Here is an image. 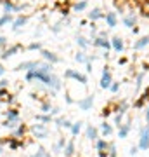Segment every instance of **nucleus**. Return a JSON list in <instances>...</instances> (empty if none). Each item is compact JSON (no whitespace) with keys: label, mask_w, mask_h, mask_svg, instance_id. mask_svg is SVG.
Returning <instances> with one entry per match:
<instances>
[{"label":"nucleus","mask_w":149,"mask_h":157,"mask_svg":"<svg viewBox=\"0 0 149 157\" xmlns=\"http://www.w3.org/2000/svg\"><path fill=\"white\" fill-rule=\"evenodd\" d=\"M139 148L140 150H147L149 148V124H146L140 129V138H139Z\"/></svg>","instance_id":"f257e3e1"},{"label":"nucleus","mask_w":149,"mask_h":157,"mask_svg":"<svg viewBox=\"0 0 149 157\" xmlns=\"http://www.w3.org/2000/svg\"><path fill=\"white\" fill-rule=\"evenodd\" d=\"M64 77L66 78H73V80H76V82H80V84H87L88 80H87V75H83V73H78L75 72V70H71V68H68L66 72H64Z\"/></svg>","instance_id":"f03ea898"},{"label":"nucleus","mask_w":149,"mask_h":157,"mask_svg":"<svg viewBox=\"0 0 149 157\" xmlns=\"http://www.w3.org/2000/svg\"><path fill=\"white\" fill-rule=\"evenodd\" d=\"M40 54H42V58H44L47 63H50V65H55V63L61 61V58L57 56L55 52H52V51H47V49H42L40 51Z\"/></svg>","instance_id":"7ed1b4c3"},{"label":"nucleus","mask_w":149,"mask_h":157,"mask_svg":"<svg viewBox=\"0 0 149 157\" xmlns=\"http://www.w3.org/2000/svg\"><path fill=\"white\" fill-rule=\"evenodd\" d=\"M111 84H113L111 72H109V68L108 67H104V70H102V77H101V87H102V89H109Z\"/></svg>","instance_id":"20e7f679"},{"label":"nucleus","mask_w":149,"mask_h":157,"mask_svg":"<svg viewBox=\"0 0 149 157\" xmlns=\"http://www.w3.org/2000/svg\"><path fill=\"white\" fill-rule=\"evenodd\" d=\"M31 129H33L35 136L40 138V140H42V138H47V135H49V131H47V128H45V124H35Z\"/></svg>","instance_id":"39448f33"},{"label":"nucleus","mask_w":149,"mask_h":157,"mask_svg":"<svg viewBox=\"0 0 149 157\" xmlns=\"http://www.w3.org/2000/svg\"><path fill=\"white\" fill-rule=\"evenodd\" d=\"M92 105H94V96H85V98H82V100H78V107L82 108V110H90L92 108Z\"/></svg>","instance_id":"423d86ee"},{"label":"nucleus","mask_w":149,"mask_h":157,"mask_svg":"<svg viewBox=\"0 0 149 157\" xmlns=\"http://www.w3.org/2000/svg\"><path fill=\"white\" fill-rule=\"evenodd\" d=\"M19 49H23V45H21V44L11 45V47H7V49L4 51V52H2V56H0V58H2V59H9V58L14 56V54H16V52H17Z\"/></svg>","instance_id":"0eeeda50"},{"label":"nucleus","mask_w":149,"mask_h":157,"mask_svg":"<svg viewBox=\"0 0 149 157\" xmlns=\"http://www.w3.org/2000/svg\"><path fill=\"white\" fill-rule=\"evenodd\" d=\"M38 67V61H23L16 67V70H24V72H30V70H37Z\"/></svg>","instance_id":"6e6552de"},{"label":"nucleus","mask_w":149,"mask_h":157,"mask_svg":"<svg viewBox=\"0 0 149 157\" xmlns=\"http://www.w3.org/2000/svg\"><path fill=\"white\" fill-rule=\"evenodd\" d=\"M109 42H111V47H113L116 52H122V51L125 49V44H123V39H122V37H113Z\"/></svg>","instance_id":"1a4fd4ad"},{"label":"nucleus","mask_w":149,"mask_h":157,"mask_svg":"<svg viewBox=\"0 0 149 157\" xmlns=\"http://www.w3.org/2000/svg\"><path fill=\"white\" fill-rule=\"evenodd\" d=\"M92 44L95 47H102V49H111V42L108 39H102V37H95L92 39Z\"/></svg>","instance_id":"9d476101"},{"label":"nucleus","mask_w":149,"mask_h":157,"mask_svg":"<svg viewBox=\"0 0 149 157\" xmlns=\"http://www.w3.org/2000/svg\"><path fill=\"white\" fill-rule=\"evenodd\" d=\"M104 19H106V25H108L109 28H115L116 25H118V16H116V12H108V14H104Z\"/></svg>","instance_id":"9b49d317"},{"label":"nucleus","mask_w":149,"mask_h":157,"mask_svg":"<svg viewBox=\"0 0 149 157\" xmlns=\"http://www.w3.org/2000/svg\"><path fill=\"white\" fill-rule=\"evenodd\" d=\"M87 138L90 141H97L99 140V129L95 128V126H88L87 128Z\"/></svg>","instance_id":"f8f14e48"},{"label":"nucleus","mask_w":149,"mask_h":157,"mask_svg":"<svg viewBox=\"0 0 149 157\" xmlns=\"http://www.w3.org/2000/svg\"><path fill=\"white\" fill-rule=\"evenodd\" d=\"M26 23H28V17H26V16H19V17H16V19L12 21V30H14V32H17V30L21 28V26H24Z\"/></svg>","instance_id":"ddd939ff"},{"label":"nucleus","mask_w":149,"mask_h":157,"mask_svg":"<svg viewBox=\"0 0 149 157\" xmlns=\"http://www.w3.org/2000/svg\"><path fill=\"white\" fill-rule=\"evenodd\" d=\"M149 44V37L146 35V37H140V39L137 40V42H133V51H140V49H144L146 45Z\"/></svg>","instance_id":"4468645a"},{"label":"nucleus","mask_w":149,"mask_h":157,"mask_svg":"<svg viewBox=\"0 0 149 157\" xmlns=\"http://www.w3.org/2000/svg\"><path fill=\"white\" fill-rule=\"evenodd\" d=\"M62 152H64V155H66V157H73V155H75V140L68 141L66 147L62 148Z\"/></svg>","instance_id":"2eb2a0df"},{"label":"nucleus","mask_w":149,"mask_h":157,"mask_svg":"<svg viewBox=\"0 0 149 157\" xmlns=\"http://www.w3.org/2000/svg\"><path fill=\"white\" fill-rule=\"evenodd\" d=\"M130 124H122L120 128H118V138H127L128 133H130Z\"/></svg>","instance_id":"dca6fc26"},{"label":"nucleus","mask_w":149,"mask_h":157,"mask_svg":"<svg viewBox=\"0 0 149 157\" xmlns=\"http://www.w3.org/2000/svg\"><path fill=\"white\" fill-rule=\"evenodd\" d=\"M88 17H90V21L94 23L97 19H101V17H104V14L101 12V9H92V11L88 12Z\"/></svg>","instance_id":"f3484780"},{"label":"nucleus","mask_w":149,"mask_h":157,"mask_svg":"<svg viewBox=\"0 0 149 157\" xmlns=\"http://www.w3.org/2000/svg\"><path fill=\"white\" fill-rule=\"evenodd\" d=\"M5 117H7V121H19V112L16 108H9L5 112Z\"/></svg>","instance_id":"a211bd4d"},{"label":"nucleus","mask_w":149,"mask_h":157,"mask_svg":"<svg viewBox=\"0 0 149 157\" xmlns=\"http://www.w3.org/2000/svg\"><path fill=\"white\" fill-rule=\"evenodd\" d=\"M135 21H137V16H135V14H130V16L123 17V23H125V26H128V28H133Z\"/></svg>","instance_id":"6ab92c4d"},{"label":"nucleus","mask_w":149,"mask_h":157,"mask_svg":"<svg viewBox=\"0 0 149 157\" xmlns=\"http://www.w3.org/2000/svg\"><path fill=\"white\" fill-rule=\"evenodd\" d=\"M87 9V0H80V2H76L75 6H73V11L75 12H82Z\"/></svg>","instance_id":"aec40b11"},{"label":"nucleus","mask_w":149,"mask_h":157,"mask_svg":"<svg viewBox=\"0 0 149 157\" xmlns=\"http://www.w3.org/2000/svg\"><path fill=\"white\" fill-rule=\"evenodd\" d=\"M101 131H102V135H104V136H109L111 133H113V128H111V124L102 122V124H101Z\"/></svg>","instance_id":"412c9836"},{"label":"nucleus","mask_w":149,"mask_h":157,"mask_svg":"<svg viewBox=\"0 0 149 157\" xmlns=\"http://www.w3.org/2000/svg\"><path fill=\"white\" fill-rule=\"evenodd\" d=\"M2 6H4V11H5V14H11V12L14 11V6H12L11 0H2Z\"/></svg>","instance_id":"4be33fe9"},{"label":"nucleus","mask_w":149,"mask_h":157,"mask_svg":"<svg viewBox=\"0 0 149 157\" xmlns=\"http://www.w3.org/2000/svg\"><path fill=\"white\" fill-rule=\"evenodd\" d=\"M108 145H109V143H108L106 140H97L95 141V150L97 152L99 150H108Z\"/></svg>","instance_id":"5701e85b"},{"label":"nucleus","mask_w":149,"mask_h":157,"mask_svg":"<svg viewBox=\"0 0 149 157\" xmlns=\"http://www.w3.org/2000/svg\"><path fill=\"white\" fill-rule=\"evenodd\" d=\"M82 121H78V122H75V124H73V126H71V135L73 136H78V135H80V129H82Z\"/></svg>","instance_id":"b1692460"},{"label":"nucleus","mask_w":149,"mask_h":157,"mask_svg":"<svg viewBox=\"0 0 149 157\" xmlns=\"http://www.w3.org/2000/svg\"><path fill=\"white\" fill-rule=\"evenodd\" d=\"M75 59H76L78 63H88V61H90V58H87V56H85V52H83V51L76 52V56H75Z\"/></svg>","instance_id":"393cba45"},{"label":"nucleus","mask_w":149,"mask_h":157,"mask_svg":"<svg viewBox=\"0 0 149 157\" xmlns=\"http://www.w3.org/2000/svg\"><path fill=\"white\" fill-rule=\"evenodd\" d=\"M24 133H26V128H24L23 124H19V126L14 129V133H12V135H14V138H19V136H23Z\"/></svg>","instance_id":"a878e982"},{"label":"nucleus","mask_w":149,"mask_h":157,"mask_svg":"<svg viewBox=\"0 0 149 157\" xmlns=\"http://www.w3.org/2000/svg\"><path fill=\"white\" fill-rule=\"evenodd\" d=\"M14 19H12L11 14H4V16H0V26H5V25H9V23H12Z\"/></svg>","instance_id":"bb28decb"},{"label":"nucleus","mask_w":149,"mask_h":157,"mask_svg":"<svg viewBox=\"0 0 149 157\" xmlns=\"http://www.w3.org/2000/svg\"><path fill=\"white\" fill-rule=\"evenodd\" d=\"M76 44L80 45L82 49H87L88 42H87V39H85V37H82V35H78V37H76Z\"/></svg>","instance_id":"cd10ccee"},{"label":"nucleus","mask_w":149,"mask_h":157,"mask_svg":"<svg viewBox=\"0 0 149 157\" xmlns=\"http://www.w3.org/2000/svg\"><path fill=\"white\" fill-rule=\"evenodd\" d=\"M35 119L37 121H40V122H44V124H47V122H52V115H35Z\"/></svg>","instance_id":"c85d7f7f"},{"label":"nucleus","mask_w":149,"mask_h":157,"mask_svg":"<svg viewBox=\"0 0 149 157\" xmlns=\"http://www.w3.org/2000/svg\"><path fill=\"white\" fill-rule=\"evenodd\" d=\"M2 126H4V128H9V129H16L17 128V121H4V122H2Z\"/></svg>","instance_id":"c756f323"},{"label":"nucleus","mask_w":149,"mask_h":157,"mask_svg":"<svg viewBox=\"0 0 149 157\" xmlns=\"http://www.w3.org/2000/svg\"><path fill=\"white\" fill-rule=\"evenodd\" d=\"M108 157H118L115 143H109V145H108Z\"/></svg>","instance_id":"7c9ffc66"},{"label":"nucleus","mask_w":149,"mask_h":157,"mask_svg":"<svg viewBox=\"0 0 149 157\" xmlns=\"http://www.w3.org/2000/svg\"><path fill=\"white\" fill-rule=\"evenodd\" d=\"M23 145H24L23 141H16L14 138H11V140H9V147H11L12 150H16V148H19V147H23Z\"/></svg>","instance_id":"2f4dec72"},{"label":"nucleus","mask_w":149,"mask_h":157,"mask_svg":"<svg viewBox=\"0 0 149 157\" xmlns=\"http://www.w3.org/2000/svg\"><path fill=\"white\" fill-rule=\"evenodd\" d=\"M146 100H149V89L146 91V93L142 94V98H140V100H139L137 103H135V107H137V108H140V107L144 105V101H146Z\"/></svg>","instance_id":"473e14b6"},{"label":"nucleus","mask_w":149,"mask_h":157,"mask_svg":"<svg viewBox=\"0 0 149 157\" xmlns=\"http://www.w3.org/2000/svg\"><path fill=\"white\" fill-rule=\"evenodd\" d=\"M140 12H142V16H146V17L149 16V2H142V4H140Z\"/></svg>","instance_id":"72a5a7b5"},{"label":"nucleus","mask_w":149,"mask_h":157,"mask_svg":"<svg viewBox=\"0 0 149 157\" xmlns=\"http://www.w3.org/2000/svg\"><path fill=\"white\" fill-rule=\"evenodd\" d=\"M28 49L30 51H42V44L40 42H31V44L28 45Z\"/></svg>","instance_id":"f704fd0d"},{"label":"nucleus","mask_w":149,"mask_h":157,"mask_svg":"<svg viewBox=\"0 0 149 157\" xmlns=\"http://www.w3.org/2000/svg\"><path fill=\"white\" fill-rule=\"evenodd\" d=\"M142 80H144V73H139V75H137V82H135V91H140Z\"/></svg>","instance_id":"c9c22d12"},{"label":"nucleus","mask_w":149,"mask_h":157,"mask_svg":"<svg viewBox=\"0 0 149 157\" xmlns=\"http://www.w3.org/2000/svg\"><path fill=\"white\" fill-rule=\"evenodd\" d=\"M109 91L111 93H118V91H120V82H113V84L109 86Z\"/></svg>","instance_id":"e433bc0d"},{"label":"nucleus","mask_w":149,"mask_h":157,"mask_svg":"<svg viewBox=\"0 0 149 157\" xmlns=\"http://www.w3.org/2000/svg\"><path fill=\"white\" fill-rule=\"evenodd\" d=\"M62 121H64V117H57V119H52V122H55V126H57V128H62Z\"/></svg>","instance_id":"4c0bfd02"},{"label":"nucleus","mask_w":149,"mask_h":157,"mask_svg":"<svg viewBox=\"0 0 149 157\" xmlns=\"http://www.w3.org/2000/svg\"><path fill=\"white\" fill-rule=\"evenodd\" d=\"M42 110H44V112H50V103L49 101H44V103H42Z\"/></svg>","instance_id":"58836bf2"},{"label":"nucleus","mask_w":149,"mask_h":157,"mask_svg":"<svg viewBox=\"0 0 149 157\" xmlns=\"http://www.w3.org/2000/svg\"><path fill=\"white\" fill-rule=\"evenodd\" d=\"M5 45H7V37L0 35V49H2V47H5Z\"/></svg>","instance_id":"ea45409f"},{"label":"nucleus","mask_w":149,"mask_h":157,"mask_svg":"<svg viewBox=\"0 0 149 157\" xmlns=\"http://www.w3.org/2000/svg\"><path fill=\"white\" fill-rule=\"evenodd\" d=\"M71 126H73V124L69 122L68 119H64V121H62V128H66V129H71Z\"/></svg>","instance_id":"a19ab883"},{"label":"nucleus","mask_w":149,"mask_h":157,"mask_svg":"<svg viewBox=\"0 0 149 157\" xmlns=\"http://www.w3.org/2000/svg\"><path fill=\"white\" fill-rule=\"evenodd\" d=\"M7 86H9V80L2 78V80H0V89H4V87H7Z\"/></svg>","instance_id":"79ce46f5"},{"label":"nucleus","mask_w":149,"mask_h":157,"mask_svg":"<svg viewBox=\"0 0 149 157\" xmlns=\"http://www.w3.org/2000/svg\"><path fill=\"white\" fill-rule=\"evenodd\" d=\"M57 113H59V108H57V107L50 108V115H57Z\"/></svg>","instance_id":"37998d69"},{"label":"nucleus","mask_w":149,"mask_h":157,"mask_svg":"<svg viewBox=\"0 0 149 157\" xmlns=\"http://www.w3.org/2000/svg\"><path fill=\"white\" fill-rule=\"evenodd\" d=\"M137 152H139V147H132V148H130V154H132V155H135Z\"/></svg>","instance_id":"c03bdc74"},{"label":"nucleus","mask_w":149,"mask_h":157,"mask_svg":"<svg viewBox=\"0 0 149 157\" xmlns=\"http://www.w3.org/2000/svg\"><path fill=\"white\" fill-rule=\"evenodd\" d=\"M99 157H108V150H99Z\"/></svg>","instance_id":"a18cd8bd"},{"label":"nucleus","mask_w":149,"mask_h":157,"mask_svg":"<svg viewBox=\"0 0 149 157\" xmlns=\"http://www.w3.org/2000/svg\"><path fill=\"white\" fill-rule=\"evenodd\" d=\"M66 101L69 103V105H71V103H75V100H73V98H71L69 94H66Z\"/></svg>","instance_id":"49530a36"},{"label":"nucleus","mask_w":149,"mask_h":157,"mask_svg":"<svg viewBox=\"0 0 149 157\" xmlns=\"http://www.w3.org/2000/svg\"><path fill=\"white\" fill-rule=\"evenodd\" d=\"M2 75H5V68L0 65V77H2Z\"/></svg>","instance_id":"de8ad7c7"},{"label":"nucleus","mask_w":149,"mask_h":157,"mask_svg":"<svg viewBox=\"0 0 149 157\" xmlns=\"http://www.w3.org/2000/svg\"><path fill=\"white\" fill-rule=\"evenodd\" d=\"M85 65H87V72H92V65H90V61L85 63Z\"/></svg>","instance_id":"09e8293b"},{"label":"nucleus","mask_w":149,"mask_h":157,"mask_svg":"<svg viewBox=\"0 0 149 157\" xmlns=\"http://www.w3.org/2000/svg\"><path fill=\"white\" fill-rule=\"evenodd\" d=\"M102 115H104V117H108V115H109V108H104V112H102Z\"/></svg>","instance_id":"8fccbe9b"},{"label":"nucleus","mask_w":149,"mask_h":157,"mask_svg":"<svg viewBox=\"0 0 149 157\" xmlns=\"http://www.w3.org/2000/svg\"><path fill=\"white\" fill-rule=\"evenodd\" d=\"M146 122L149 124V107H147V110H146Z\"/></svg>","instance_id":"3c124183"},{"label":"nucleus","mask_w":149,"mask_h":157,"mask_svg":"<svg viewBox=\"0 0 149 157\" xmlns=\"http://www.w3.org/2000/svg\"><path fill=\"white\" fill-rule=\"evenodd\" d=\"M0 154H5V148H4L2 145H0Z\"/></svg>","instance_id":"603ef678"},{"label":"nucleus","mask_w":149,"mask_h":157,"mask_svg":"<svg viewBox=\"0 0 149 157\" xmlns=\"http://www.w3.org/2000/svg\"><path fill=\"white\" fill-rule=\"evenodd\" d=\"M45 157H52V155H50V154H47V152H45Z\"/></svg>","instance_id":"864d4df0"},{"label":"nucleus","mask_w":149,"mask_h":157,"mask_svg":"<svg viewBox=\"0 0 149 157\" xmlns=\"http://www.w3.org/2000/svg\"><path fill=\"white\" fill-rule=\"evenodd\" d=\"M0 6H2V0H0Z\"/></svg>","instance_id":"5fc2aeb1"},{"label":"nucleus","mask_w":149,"mask_h":157,"mask_svg":"<svg viewBox=\"0 0 149 157\" xmlns=\"http://www.w3.org/2000/svg\"><path fill=\"white\" fill-rule=\"evenodd\" d=\"M144 2H149V0H144Z\"/></svg>","instance_id":"6e6d98bb"},{"label":"nucleus","mask_w":149,"mask_h":157,"mask_svg":"<svg viewBox=\"0 0 149 157\" xmlns=\"http://www.w3.org/2000/svg\"><path fill=\"white\" fill-rule=\"evenodd\" d=\"M31 157H33V155H31Z\"/></svg>","instance_id":"4d7b16f0"}]
</instances>
